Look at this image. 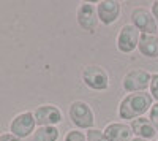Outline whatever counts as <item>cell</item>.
I'll use <instances>...</instances> for the list:
<instances>
[{"instance_id": "13", "label": "cell", "mask_w": 158, "mask_h": 141, "mask_svg": "<svg viewBox=\"0 0 158 141\" xmlns=\"http://www.w3.org/2000/svg\"><path fill=\"white\" fill-rule=\"evenodd\" d=\"M138 49L144 57L158 59V36L156 35H149V33H141Z\"/></svg>"}, {"instance_id": "18", "label": "cell", "mask_w": 158, "mask_h": 141, "mask_svg": "<svg viewBox=\"0 0 158 141\" xmlns=\"http://www.w3.org/2000/svg\"><path fill=\"white\" fill-rule=\"evenodd\" d=\"M150 95L155 101H158V73H153L152 75V79H150Z\"/></svg>"}, {"instance_id": "1", "label": "cell", "mask_w": 158, "mask_h": 141, "mask_svg": "<svg viewBox=\"0 0 158 141\" xmlns=\"http://www.w3.org/2000/svg\"><path fill=\"white\" fill-rule=\"evenodd\" d=\"M153 105V98L150 92H135L127 94L118 103V118L125 121H135L142 118Z\"/></svg>"}, {"instance_id": "6", "label": "cell", "mask_w": 158, "mask_h": 141, "mask_svg": "<svg viewBox=\"0 0 158 141\" xmlns=\"http://www.w3.org/2000/svg\"><path fill=\"white\" fill-rule=\"evenodd\" d=\"M141 32L135 27L131 22L122 25V29L118 30L117 38H115V46L122 54H131L138 48Z\"/></svg>"}, {"instance_id": "21", "label": "cell", "mask_w": 158, "mask_h": 141, "mask_svg": "<svg viewBox=\"0 0 158 141\" xmlns=\"http://www.w3.org/2000/svg\"><path fill=\"white\" fill-rule=\"evenodd\" d=\"M130 141H149V139H144V138H139V136H133Z\"/></svg>"}, {"instance_id": "19", "label": "cell", "mask_w": 158, "mask_h": 141, "mask_svg": "<svg viewBox=\"0 0 158 141\" xmlns=\"http://www.w3.org/2000/svg\"><path fill=\"white\" fill-rule=\"evenodd\" d=\"M0 141H22V139H19L18 136H15L13 133H2L0 135Z\"/></svg>"}, {"instance_id": "14", "label": "cell", "mask_w": 158, "mask_h": 141, "mask_svg": "<svg viewBox=\"0 0 158 141\" xmlns=\"http://www.w3.org/2000/svg\"><path fill=\"white\" fill-rule=\"evenodd\" d=\"M60 132L57 127H36L32 135V141H57Z\"/></svg>"}, {"instance_id": "10", "label": "cell", "mask_w": 158, "mask_h": 141, "mask_svg": "<svg viewBox=\"0 0 158 141\" xmlns=\"http://www.w3.org/2000/svg\"><path fill=\"white\" fill-rule=\"evenodd\" d=\"M122 5L117 0H101L97 3V15L98 21L103 25H112L118 18H120Z\"/></svg>"}, {"instance_id": "9", "label": "cell", "mask_w": 158, "mask_h": 141, "mask_svg": "<svg viewBox=\"0 0 158 141\" xmlns=\"http://www.w3.org/2000/svg\"><path fill=\"white\" fill-rule=\"evenodd\" d=\"M131 24L141 32V33H149V35H156L158 30V24L152 15V11L147 8H135L131 11Z\"/></svg>"}, {"instance_id": "17", "label": "cell", "mask_w": 158, "mask_h": 141, "mask_svg": "<svg viewBox=\"0 0 158 141\" xmlns=\"http://www.w3.org/2000/svg\"><path fill=\"white\" fill-rule=\"evenodd\" d=\"M149 119H150V122L153 124L155 130H156V133H158V101H155V103L152 105V108L149 109Z\"/></svg>"}, {"instance_id": "4", "label": "cell", "mask_w": 158, "mask_h": 141, "mask_svg": "<svg viewBox=\"0 0 158 141\" xmlns=\"http://www.w3.org/2000/svg\"><path fill=\"white\" fill-rule=\"evenodd\" d=\"M152 79V73L142 68L130 70L125 73L122 78V89L127 94H135V92H146V89H149Z\"/></svg>"}, {"instance_id": "15", "label": "cell", "mask_w": 158, "mask_h": 141, "mask_svg": "<svg viewBox=\"0 0 158 141\" xmlns=\"http://www.w3.org/2000/svg\"><path fill=\"white\" fill-rule=\"evenodd\" d=\"M63 141H87V138H85L84 132L77 130V129H73V130H70L67 135H65Z\"/></svg>"}, {"instance_id": "7", "label": "cell", "mask_w": 158, "mask_h": 141, "mask_svg": "<svg viewBox=\"0 0 158 141\" xmlns=\"http://www.w3.org/2000/svg\"><path fill=\"white\" fill-rule=\"evenodd\" d=\"M33 116L36 121V127H57L63 119L60 108L52 103L36 106V109L33 111Z\"/></svg>"}, {"instance_id": "5", "label": "cell", "mask_w": 158, "mask_h": 141, "mask_svg": "<svg viewBox=\"0 0 158 141\" xmlns=\"http://www.w3.org/2000/svg\"><path fill=\"white\" fill-rule=\"evenodd\" d=\"M36 130V121L33 111H21L10 121V133L18 136L19 139L29 138Z\"/></svg>"}, {"instance_id": "2", "label": "cell", "mask_w": 158, "mask_h": 141, "mask_svg": "<svg viewBox=\"0 0 158 141\" xmlns=\"http://www.w3.org/2000/svg\"><path fill=\"white\" fill-rule=\"evenodd\" d=\"M68 118L77 130H90L95 124V114L92 106L84 100H74L68 108Z\"/></svg>"}, {"instance_id": "8", "label": "cell", "mask_w": 158, "mask_h": 141, "mask_svg": "<svg viewBox=\"0 0 158 141\" xmlns=\"http://www.w3.org/2000/svg\"><path fill=\"white\" fill-rule=\"evenodd\" d=\"M76 21L77 25L85 32H95L98 27V15H97V5H92L89 2L79 3L76 8Z\"/></svg>"}, {"instance_id": "12", "label": "cell", "mask_w": 158, "mask_h": 141, "mask_svg": "<svg viewBox=\"0 0 158 141\" xmlns=\"http://www.w3.org/2000/svg\"><path fill=\"white\" fill-rule=\"evenodd\" d=\"M130 127H131V130H133V135L135 136H139V138H144V139H152L155 138L156 135V130H155V127L153 124L150 122L149 118H138L135 121H131L130 122Z\"/></svg>"}, {"instance_id": "11", "label": "cell", "mask_w": 158, "mask_h": 141, "mask_svg": "<svg viewBox=\"0 0 158 141\" xmlns=\"http://www.w3.org/2000/svg\"><path fill=\"white\" fill-rule=\"evenodd\" d=\"M103 133L106 141H130L133 138V130L125 122H111L104 127Z\"/></svg>"}, {"instance_id": "16", "label": "cell", "mask_w": 158, "mask_h": 141, "mask_svg": "<svg viewBox=\"0 0 158 141\" xmlns=\"http://www.w3.org/2000/svg\"><path fill=\"white\" fill-rule=\"evenodd\" d=\"M85 138H87V141H106L103 130L95 129V127H94V129H90V130H87Z\"/></svg>"}, {"instance_id": "3", "label": "cell", "mask_w": 158, "mask_h": 141, "mask_svg": "<svg viewBox=\"0 0 158 141\" xmlns=\"http://www.w3.org/2000/svg\"><path fill=\"white\" fill-rule=\"evenodd\" d=\"M81 79L89 89L97 92L108 91L109 87V75L101 65H85L81 71Z\"/></svg>"}, {"instance_id": "20", "label": "cell", "mask_w": 158, "mask_h": 141, "mask_svg": "<svg viewBox=\"0 0 158 141\" xmlns=\"http://www.w3.org/2000/svg\"><path fill=\"white\" fill-rule=\"evenodd\" d=\"M150 11H152V15H153V18H155L156 24H158V0H155V2L152 3V8H150Z\"/></svg>"}]
</instances>
